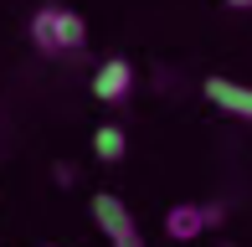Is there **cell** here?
Here are the masks:
<instances>
[{"label": "cell", "instance_id": "8992f818", "mask_svg": "<svg viewBox=\"0 0 252 247\" xmlns=\"http://www.w3.org/2000/svg\"><path fill=\"white\" fill-rule=\"evenodd\" d=\"M124 150H129L124 124H98V134H93V154H98V160H103V165H119Z\"/></svg>", "mask_w": 252, "mask_h": 247}, {"label": "cell", "instance_id": "5b68a950", "mask_svg": "<svg viewBox=\"0 0 252 247\" xmlns=\"http://www.w3.org/2000/svg\"><path fill=\"white\" fill-rule=\"evenodd\" d=\"M206 103H216L221 114H237L252 124V88L232 83V77H206Z\"/></svg>", "mask_w": 252, "mask_h": 247}, {"label": "cell", "instance_id": "7a4b0ae2", "mask_svg": "<svg viewBox=\"0 0 252 247\" xmlns=\"http://www.w3.org/2000/svg\"><path fill=\"white\" fill-rule=\"evenodd\" d=\"M93 221L103 227V237H108L113 247H144V237H139V221H134V211L124 206L113 190H98L93 196Z\"/></svg>", "mask_w": 252, "mask_h": 247}, {"label": "cell", "instance_id": "52a82bcc", "mask_svg": "<svg viewBox=\"0 0 252 247\" xmlns=\"http://www.w3.org/2000/svg\"><path fill=\"white\" fill-rule=\"evenodd\" d=\"M226 5H232V10H252V0H226Z\"/></svg>", "mask_w": 252, "mask_h": 247}, {"label": "cell", "instance_id": "277c9868", "mask_svg": "<svg viewBox=\"0 0 252 247\" xmlns=\"http://www.w3.org/2000/svg\"><path fill=\"white\" fill-rule=\"evenodd\" d=\"M129 93H134V67L124 57H108L93 72V98H103V103H124Z\"/></svg>", "mask_w": 252, "mask_h": 247}, {"label": "cell", "instance_id": "6da1fadb", "mask_svg": "<svg viewBox=\"0 0 252 247\" xmlns=\"http://www.w3.org/2000/svg\"><path fill=\"white\" fill-rule=\"evenodd\" d=\"M31 47L47 52V57H67V52L88 47V21L67 5H41L31 16Z\"/></svg>", "mask_w": 252, "mask_h": 247}, {"label": "cell", "instance_id": "3957f363", "mask_svg": "<svg viewBox=\"0 0 252 247\" xmlns=\"http://www.w3.org/2000/svg\"><path fill=\"white\" fill-rule=\"evenodd\" d=\"M226 211L221 206H201V201H180V206L165 211V237L170 242H196L206 227H216Z\"/></svg>", "mask_w": 252, "mask_h": 247}]
</instances>
